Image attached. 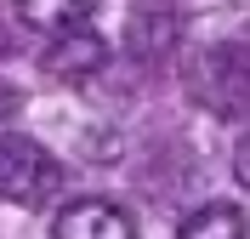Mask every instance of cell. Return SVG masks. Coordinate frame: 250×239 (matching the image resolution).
<instances>
[{
    "label": "cell",
    "instance_id": "6da1fadb",
    "mask_svg": "<svg viewBox=\"0 0 250 239\" xmlns=\"http://www.w3.org/2000/svg\"><path fill=\"white\" fill-rule=\"evenodd\" d=\"M62 188V165L23 131H0V199L34 211Z\"/></svg>",
    "mask_w": 250,
    "mask_h": 239
},
{
    "label": "cell",
    "instance_id": "7a4b0ae2",
    "mask_svg": "<svg viewBox=\"0 0 250 239\" xmlns=\"http://www.w3.org/2000/svg\"><path fill=\"white\" fill-rule=\"evenodd\" d=\"M188 91L210 114H239L245 109V46H210L205 57L188 63Z\"/></svg>",
    "mask_w": 250,
    "mask_h": 239
},
{
    "label": "cell",
    "instance_id": "3957f363",
    "mask_svg": "<svg viewBox=\"0 0 250 239\" xmlns=\"http://www.w3.org/2000/svg\"><path fill=\"white\" fill-rule=\"evenodd\" d=\"M51 239H137V228L108 199H80L51 222Z\"/></svg>",
    "mask_w": 250,
    "mask_h": 239
},
{
    "label": "cell",
    "instance_id": "277c9868",
    "mask_svg": "<svg viewBox=\"0 0 250 239\" xmlns=\"http://www.w3.org/2000/svg\"><path fill=\"white\" fill-rule=\"evenodd\" d=\"M176 29H182V17H176L171 0H137V6H131L125 40H131L137 57H165V51L176 46Z\"/></svg>",
    "mask_w": 250,
    "mask_h": 239
},
{
    "label": "cell",
    "instance_id": "5b68a950",
    "mask_svg": "<svg viewBox=\"0 0 250 239\" xmlns=\"http://www.w3.org/2000/svg\"><path fill=\"white\" fill-rule=\"evenodd\" d=\"M103 63H108V46H103V34H91V29L57 34V40L46 46V68L57 80H91Z\"/></svg>",
    "mask_w": 250,
    "mask_h": 239
},
{
    "label": "cell",
    "instance_id": "8992f818",
    "mask_svg": "<svg viewBox=\"0 0 250 239\" xmlns=\"http://www.w3.org/2000/svg\"><path fill=\"white\" fill-rule=\"evenodd\" d=\"M103 0H17V17L40 34H74V29H91V17Z\"/></svg>",
    "mask_w": 250,
    "mask_h": 239
},
{
    "label": "cell",
    "instance_id": "52a82bcc",
    "mask_svg": "<svg viewBox=\"0 0 250 239\" xmlns=\"http://www.w3.org/2000/svg\"><path fill=\"white\" fill-rule=\"evenodd\" d=\"M176 239H245V211L239 205H205L182 222Z\"/></svg>",
    "mask_w": 250,
    "mask_h": 239
},
{
    "label": "cell",
    "instance_id": "ba28073f",
    "mask_svg": "<svg viewBox=\"0 0 250 239\" xmlns=\"http://www.w3.org/2000/svg\"><path fill=\"white\" fill-rule=\"evenodd\" d=\"M17 103H23V97H17V86H6V80H0V131H6V120L17 114Z\"/></svg>",
    "mask_w": 250,
    "mask_h": 239
}]
</instances>
